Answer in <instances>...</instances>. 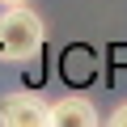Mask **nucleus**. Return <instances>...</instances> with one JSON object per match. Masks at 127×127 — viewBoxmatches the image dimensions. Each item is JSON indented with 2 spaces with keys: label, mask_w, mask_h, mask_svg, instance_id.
<instances>
[{
  "label": "nucleus",
  "mask_w": 127,
  "mask_h": 127,
  "mask_svg": "<svg viewBox=\"0 0 127 127\" xmlns=\"http://www.w3.org/2000/svg\"><path fill=\"white\" fill-rule=\"evenodd\" d=\"M42 17L30 9V4H4L0 13V55L13 59V64H26L42 51Z\"/></svg>",
  "instance_id": "f257e3e1"
},
{
  "label": "nucleus",
  "mask_w": 127,
  "mask_h": 127,
  "mask_svg": "<svg viewBox=\"0 0 127 127\" xmlns=\"http://www.w3.org/2000/svg\"><path fill=\"white\" fill-rule=\"evenodd\" d=\"M0 123L4 127H51L55 102H42L38 93H9L0 102Z\"/></svg>",
  "instance_id": "f03ea898"
},
{
  "label": "nucleus",
  "mask_w": 127,
  "mask_h": 127,
  "mask_svg": "<svg viewBox=\"0 0 127 127\" xmlns=\"http://www.w3.org/2000/svg\"><path fill=\"white\" fill-rule=\"evenodd\" d=\"M97 110L85 97H59L55 102V127H93Z\"/></svg>",
  "instance_id": "7ed1b4c3"
},
{
  "label": "nucleus",
  "mask_w": 127,
  "mask_h": 127,
  "mask_svg": "<svg viewBox=\"0 0 127 127\" xmlns=\"http://www.w3.org/2000/svg\"><path fill=\"white\" fill-rule=\"evenodd\" d=\"M110 123H114V127H127V102H123V106H114V114H110Z\"/></svg>",
  "instance_id": "20e7f679"
},
{
  "label": "nucleus",
  "mask_w": 127,
  "mask_h": 127,
  "mask_svg": "<svg viewBox=\"0 0 127 127\" xmlns=\"http://www.w3.org/2000/svg\"><path fill=\"white\" fill-rule=\"evenodd\" d=\"M0 4H26V0H0Z\"/></svg>",
  "instance_id": "39448f33"
}]
</instances>
